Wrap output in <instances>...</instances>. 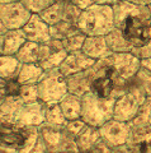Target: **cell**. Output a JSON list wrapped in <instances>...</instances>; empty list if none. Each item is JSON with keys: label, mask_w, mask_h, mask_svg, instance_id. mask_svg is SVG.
Returning a JSON list of instances; mask_svg holds the SVG:
<instances>
[{"label": "cell", "mask_w": 151, "mask_h": 153, "mask_svg": "<svg viewBox=\"0 0 151 153\" xmlns=\"http://www.w3.org/2000/svg\"><path fill=\"white\" fill-rule=\"evenodd\" d=\"M112 151H113V148L107 142L103 140L102 138L89 149L90 153H112Z\"/></svg>", "instance_id": "35"}, {"label": "cell", "mask_w": 151, "mask_h": 153, "mask_svg": "<svg viewBox=\"0 0 151 153\" xmlns=\"http://www.w3.org/2000/svg\"><path fill=\"white\" fill-rule=\"evenodd\" d=\"M99 139H100V131H99V128L88 125V124L84 126L83 130L75 137L79 152L89 151Z\"/></svg>", "instance_id": "18"}, {"label": "cell", "mask_w": 151, "mask_h": 153, "mask_svg": "<svg viewBox=\"0 0 151 153\" xmlns=\"http://www.w3.org/2000/svg\"><path fill=\"white\" fill-rule=\"evenodd\" d=\"M18 97L22 100L23 103H32V102L40 101L37 84H22Z\"/></svg>", "instance_id": "30"}, {"label": "cell", "mask_w": 151, "mask_h": 153, "mask_svg": "<svg viewBox=\"0 0 151 153\" xmlns=\"http://www.w3.org/2000/svg\"><path fill=\"white\" fill-rule=\"evenodd\" d=\"M0 153H12V152H9L7 149H1V148H0Z\"/></svg>", "instance_id": "46"}, {"label": "cell", "mask_w": 151, "mask_h": 153, "mask_svg": "<svg viewBox=\"0 0 151 153\" xmlns=\"http://www.w3.org/2000/svg\"><path fill=\"white\" fill-rule=\"evenodd\" d=\"M4 84H5V80H3L0 78V87H4Z\"/></svg>", "instance_id": "45"}, {"label": "cell", "mask_w": 151, "mask_h": 153, "mask_svg": "<svg viewBox=\"0 0 151 153\" xmlns=\"http://www.w3.org/2000/svg\"><path fill=\"white\" fill-rule=\"evenodd\" d=\"M38 129L40 135L45 142L47 153L79 152L75 137L66 130L65 125L50 126L42 124Z\"/></svg>", "instance_id": "5"}, {"label": "cell", "mask_w": 151, "mask_h": 153, "mask_svg": "<svg viewBox=\"0 0 151 153\" xmlns=\"http://www.w3.org/2000/svg\"><path fill=\"white\" fill-rule=\"evenodd\" d=\"M106 41L111 52H131L133 50L132 46L126 41V38L123 37L118 28H114L109 33H107Z\"/></svg>", "instance_id": "22"}, {"label": "cell", "mask_w": 151, "mask_h": 153, "mask_svg": "<svg viewBox=\"0 0 151 153\" xmlns=\"http://www.w3.org/2000/svg\"><path fill=\"white\" fill-rule=\"evenodd\" d=\"M3 55V36H0V56Z\"/></svg>", "instance_id": "44"}, {"label": "cell", "mask_w": 151, "mask_h": 153, "mask_svg": "<svg viewBox=\"0 0 151 153\" xmlns=\"http://www.w3.org/2000/svg\"><path fill=\"white\" fill-rule=\"evenodd\" d=\"M112 153H131V147L128 144L114 147L113 148V151H112Z\"/></svg>", "instance_id": "37"}, {"label": "cell", "mask_w": 151, "mask_h": 153, "mask_svg": "<svg viewBox=\"0 0 151 153\" xmlns=\"http://www.w3.org/2000/svg\"><path fill=\"white\" fill-rule=\"evenodd\" d=\"M151 124V97H147L145 102L141 105L139 112L136 114L133 120L130 121L131 126H139V125H149Z\"/></svg>", "instance_id": "28"}, {"label": "cell", "mask_w": 151, "mask_h": 153, "mask_svg": "<svg viewBox=\"0 0 151 153\" xmlns=\"http://www.w3.org/2000/svg\"><path fill=\"white\" fill-rule=\"evenodd\" d=\"M133 55H136L140 60L142 59H151V38L146 42L144 46L137 47V49H133L131 51Z\"/></svg>", "instance_id": "34"}, {"label": "cell", "mask_w": 151, "mask_h": 153, "mask_svg": "<svg viewBox=\"0 0 151 153\" xmlns=\"http://www.w3.org/2000/svg\"><path fill=\"white\" fill-rule=\"evenodd\" d=\"M32 12L22 1L0 4V19L7 30H22L32 17Z\"/></svg>", "instance_id": "7"}, {"label": "cell", "mask_w": 151, "mask_h": 153, "mask_svg": "<svg viewBox=\"0 0 151 153\" xmlns=\"http://www.w3.org/2000/svg\"><path fill=\"white\" fill-rule=\"evenodd\" d=\"M146 98L147 97L142 91H140L136 85L130 83V87L127 88L126 92L116 100L113 119L122 123L132 121Z\"/></svg>", "instance_id": "6"}, {"label": "cell", "mask_w": 151, "mask_h": 153, "mask_svg": "<svg viewBox=\"0 0 151 153\" xmlns=\"http://www.w3.org/2000/svg\"><path fill=\"white\" fill-rule=\"evenodd\" d=\"M46 103L36 101L32 103H22L18 108L13 124L21 126H41L45 123Z\"/></svg>", "instance_id": "9"}, {"label": "cell", "mask_w": 151, "mask_h": 153, "mask_svg": "<svg viewBox=\"0 0 151 153\" xmlns=\"http://www.w3.org/2000/svg\"><path fill=\"white\" fill-rule=\"evenodd\" d=\"M118 1H121V0H94L95 4H104V5H112V7Z\"/></svg>", "instance_id": "38"}, {"label": "cell", "mask_w": 151, "mask_h": 153, "mask_svg": "<svg viewBox=\"0 0 151 153\" xmlns=\"http://www.w3.org/2000/svg\"><path fill=\"white\" fill-rule=\"evenodd\" d=\"M15 1H22V0H0V4H9V3H15Z\"/></svg>", "instance_id": "43"}, {"label": "cell", "mask_w": 151, "mask_h": 153, "mask_svg": "<svg viewBox=\"0 0 151 153\" xmlns=\"http://www.w3.org/2000/svg\"><path fill=\"white\" fill-rule=\"evenodd\" d=\"M22 30L24 31L27 41L45 44V42L50 41L52 38L50 33V26L42 19L40 14H32L29 21L26 23V26Z\"/></svg>", "instance_id": "12"}, {"label": "cell", "mask_w": 151, "mask_h": 153, "mask_svg": "<svg viewBox=\"0 0 151 153\" xmlns=\"http://www.w3.org/2000/svg\"><path fill=\"white\" fill-rule=\"evenodd\" d=\"M66 82H67L69 93L83 97L85 93L90 92V75H89V69L66 76Z\"/></svg>", "instance_id": "14"}, {"label": "cell", "mask_w": 151, "mask_h": 153, "mask_svg": "<svg viewBox=\"0 0 151 153\" xmlns=\"http://www.w3.org/2000/svg\"><path fill=\"white\" fill-rule=\"evenodd\" d=\"M69 1H64V0H57L55 4L51 7L45 9L43 12L40 13L42 19L47 23L48 26L56 25L61 21H65V14H66V4Z\"/></svg>", "instance_id": "21"}, {"label": "cell", "mask_w": 151, "mask_h": 153, "mask_svg": "<svg viewBox=\"0 0 151 153\" xmlns=\"http://www.w3.org/2000/svg\"><path fill=\"white\" fill-rule=\"evenodd\" d=\"M67 54L69 52L65 50L62 40L51 38L50 41L45 42V44H40L38 64L45 70L60 68V65L62 64Z\"/></svg>", "instance_id": "8"}, {"label": "cell", "mask_w": 151, "mask_h": 153, "mask_svg": "<svg viewBox=\"0 0 151 153\" xmlns=\"http://www.w3.org/2000/svg\"><path fill=\"white\" fill-rule=\"evenodd\" d=\"M62 153H79V152H62Z\"/></svg>", "instance_id": "48"}, {"label": "cell", "mask_w": 151, "mask_h": 153, "mask_svg": "<svg viewBox=\"0 0 151 153\" xmlns=\"http://www.w3.org/2000/svg\"><path fill=\"white\" fill-rule=\"evenodd\" d=\"M21 87H22V84L19 83V80L18 79L5 80V84H4L7 96H14V97H18V96H19Z\"/></svg>", "instance_id": "33"}, {"label": "cell", "mask_w": 151, "mask_h": 153, "mask_svg": "<svg viewBox=\"0 0 151 153\" xmlns=\"http://www.w3.org/2000/svg\"><path fill=\"white\" fill-rule=\"evenodd\" d=\"M45 74V69L38 63H27L21 65L18 80L21 84H37Z\"/></svg>", "instance_id": "17"}, {"label": "cell", "mask_w": 151, "mask_h": 153, "mask_svg": "<svg viewBox=\"0 0 151 153\" xmlns=\"http://www.w3.org/2000/svg\"><path fill=\"white\" fill-rule=\"evenodd\" d=\"M85 125H86L85 121L80 117V119H75V120H67L66 124H65V128H66V130L71 134V135L76 137L78 134L84 129Z\"/></svg>", "instance_id": "32"}, {"label": "cell", "mask_w": 151, "mask_h": 153, "mask_svg": "<svg viewBox=\"0 0 151 153\" xmlns=\"http://www.w3.org/2000/svg\"><path fill=\"white\" fill-rule=\"evenodd\" d=\"M81 51L94 60H99L111 54L106 36H86Z\"/></svg>", "instance_id": "13"}, {"label": "cell", "mask_w": 151, "mask_h": 153, "mask_svg": "<svg viewBox=\"0 0 151 153\" xmlns=\"http://www.w3.org/2000/svg\"><path fill=\"white\" fill-rule=\"evenodd\" d=\"M66 117L64 116L61 107L59 103L46 105V112H45V125L50 126H61L66 124Z\"/></svg>", "instance_id": "24"}, {"label": "cell", "mask_w": 151, "mask_h": 153, "mask_svg": "<svg viewBox=\"0 0 151 153\" xmlns=\"http://www.w3.org/2000/svg\"><path fill=\"white\" fill-rule=\"evenodd\" d=\"M149 140H151V124H149V125L131 126L128 142H127V144L130 147Z\"/></svg>", "instance_id": "25"}, {"label": "cell", "mask_w": 151, "mask_h": 153, "mask_svg": "<svg viewBox=\"0 0 151 153\" xmlns=\"http://www.w3.org/2000/svg\"><path fill=\"white\" fill-rule=\"evenodd\" d=\"M57 0H22V3L29 9L33 14H40L45 9L55 4Z\"/></svg>", "instance_id": "31"}, {"label": "cell", "mask_w": 151, "mask_h": 153, "mask_svg": "<svg viewBox=\"0 0 151 153\" xmlns=\"http://www.w3.org/2000/svg\"><path fill=\"white\" fill-rule=\"evenodd\" d=\"M66 120H75L81 117V97L76 94L67 93L59 102Z\"/></svg>", "instance_id": "16"}, {"label": "cell", "mask_w": 151, "mask_h": 153, "mask_svg": "<svg viewBox=\"0 0 151 153\" xmlns=\"http://www.w3.org/2000/svg\"><path fill=\"white\" fill-rule=\"evenodd\" d=\"M64 1H71V0H64Z\"/></svg>", "instance_id": "49"}, {"label": "cell", "mask_w": 151, "mask_h": 153, "mask_svg": "<svg viewBox=\"0 0 151 153\" xmlns=\"http://www.w3.org/2000/svg\"><path fill=\"white\" fill-rule=\"evenodd\" d=\"M86 38V35L83 33L80 30H78L76 32H74L73 35H70L69 37H66L62 40V44L65 50L67 52H74V51H80L83 49L84 41Z\"/></svg>", "instance_id": "29"}, {"label": "cell", "mask_w": 151, "mask_h": 153, "mask_svg": "<svg viewBox=\"0 0 151 153\" xmlns=\"http://www.w3.org/2000/svg\"><path fill=\"white\" fill-rule=\"evenodd\" d=\"M95 61L97 60H94L90 56L84 54L81 50L74 51V52H69L59 69L65 76H69V75L76 74L79 71H84L89 68H92L95 64Z\"/></svg>", "instance_id": "11"}, {"label": "cell", "mask_w": 151, "mask_h": 153, "mask_svg": "<svg viewBox=\"0 0 151 153\" xmlns=\"http://www.w3.org/2000/svg\"><path fill=\"white\" fill-rule=\"evenodd\" d=\"M22 63L15 55H1L0 56V78L3 80L17 79L21 70Z\"/></svg>", "instance_id": "19"}, {"label": "cell", "mask_w": 151, "mask_h": 153, "mask_svg": "<svg viewBox=\"0 0 151 153\" xmlns=\"http://www.w3.org/2000/svg\"><path fill=\"white\" fill-rule=\"evenodd\" d=\"M131 83L136 85L140 91H142L146 97H151V73L142 66H140L139 71L131 80Z\"/></svg>", "instance_id": "27"}, {"label": "cell", "mask_w": 151, "mask_h": 153, "mask_svg": "<svg viewBox=\"0 0 151 153\" xmlns=\"http://www.w3.org/2000/svg\"><path fill=\"white\" fill-rule=\"evenodd\" d=\"M22 100L14 96H5L0 101V121L1 123H13L18 108L22 105Z\"/></svg>", "instance_id": "20"}, {"label": "cell", "mask_w": 151, "mask_h": 153, "mask_svg": "<svg viewBox=\"0 0 151 153\" xmlns=\"http://www.w3.org/2000/svg\"><path fill=\"white\" fill-rule=\"evenodd\" d=\"M71 3L74 4L75 7H78L80 10H85L86 8L92 7L94 3V0H71Z\"/></svg>", "instance_id": "36"}, {"label": "cell", "mask_w": 151, "mask_h": 153, "mask_svg": "<svg viewBox=\"0 0 151 153\" xmlns=\"http://www.w3.org/2000/svg\"><path fill=\"white\" fill-rule=\"evenodd\" d=\"M37 88L40 101L46 105L59 103L69 93L66 76L61 73L59 68L45 70L43 76L37 83Z\"/></svg>", "instance_id": "4"}, {"label": "cell", "mask_w": 151, "mask_h": 153, "mask_svg": "<svg viewBox=\"0 0 151 153\" xmlns=\"http://www.w3.org/2000/svg\"><path fill=\"white\" fill-rule=\"evenodd\" d=\"M140 63L142 68H145L146 70H149L151 73V59H142V60H140Z\"/></svg>", "instance_id": "39"}, {"label": "cell", "mask_w": 151, "mask_h": 153, "mask_svg": "<svg viewBox=\"0 0 151 153\" xmlns=\"http://www.w3.org/2000/svg\"><path fill=\"white\" fill-rule=\"evenodd\" d=\"M99 131H100L102 139L107 142L112 148H114L127 144L131 131V125L130 123H122L114 120V119H111L99 128Z\"/></svg>", "instance_id": "10"}, {"label": "cell", "mask_w": 151, "mask_h": 153, "mask_svg": "<svg viewBox=\"0 0 151 153\" xmlns=\"http://www.w3.org/2000/svg\"><path fill=\"white\" fill-rule=\"evenodd\" d=\"M147 8H149V10H150V13H151V4H149Z\"/></svg>", "instance_id": "47"}, {"label": "cell", "mask_w": 151, "mask_h": 153, "mask_svg": "<svg viewBox=\"0 0 151 153\" xmlns=\"http://www.w3.org/2000/svg\"><path fill=\"white\" fill-rule=\"evenodd\" d=\"M116 28L132 46H144L151 38V13L147 7L139 5L128 0H121L113 5Z\"/></svg>", "instance_id": "1"}, {"label": "cell", "mask_w": 151, "mask_h": 153, "mask_svg": "<svg viewBox=\"0 0 151 153\" xmlns=\"http://www.w3.org/2000/svg\"><path fill=\"white\" fill-rule=\"evenodd\" d=\"M7 96V93H5V88L4 87H0V101L4 98Z\"/></svg>", "instance_id": "42"}, {"label": "cell", "mask_w": 151, "mask_h": 153, "mask_svg": "<svg viewBox=\"0 0 151 153\" xmlns=\"http://www.w3.org/2000/svg\"><path fill=\"white\" fill-rule=\"evenodd\" d=\"M76 27L86 36H106L116 28L113 7L93 4L81 12Z\"/></svg>", "instance_id": "2"}, {"label": "cell", "mask_w": 151, "mask_h": 153, "mask_svg": "<svg viewBox=\"0 0 151 153\" xmlns=\"http://www.w3.org/2000/svg\"><path fill=\"white\" fill-rule=\"evenodd\" d=\"M128 1L139 4V5H145V7H147L149 4H151V0H128Z\"/></svg>", "instance_id": "40"}, {"label": "cell", "mask_w": 151, "mask_h": 153, "mask_svg": "<svg viewBox=\"0 0 151 153\" xmlns=\"http://www.w3.org/2000/svg\"><path fill=\"white\" fill-rule=\"evenodd\" d=\"M7 31H8L7 27L4 26V23L1 22V19H0V36H4L7 33Z\"/></svg>", "instance_id": "41"}, {"label": "cell", "mask_w": 151, "mask_h": 153, "mask_svg": "<svg viewBox=\"0 0 151 153\" xmlns=\"http://www.w3.org/2000/svg\"><path fill=\"white\" fill-rule=\"evenodd\" d=\"M15 57L22 64L27 63H38L40 57V44L33 41H26L19 51L15 54Z\"/></svg>", "instance_id": "23"}, {"label": "cell", "mask_w": 151, "mask_h": 153, "mask_svg": "<svg viewBox=\"0 0 151 153\" xmlns=\"http://www.w3.org/2000/svg\"><path fill=\"white\" fill-rule=\"evenodd\" d=\"M79 28L76 27L75 23L67 22V21H61L56 25L50 26V33L52 38H57V40H64V38L69 37L73 35L74 32H76Z\"/></svg>", "instance_id": "26"}, {"label": "cell", "mask_w": 151, "mask_h": 153, "mask_svg": "<svg viewBox=\"0 0 151 153\" xmlns=\"http://www.w3.org/2000/svg\"><path fill=\"white\" fill-rule=\"evenodd\" d=\"M27 37L23 30H9L3 36V55H15L26 44Z\"/></svg>", "instance_id": "15"}, {"label": "cell", "mask_w": 151, "mask_h": 153, "mask_svg": "<svg viewBox=\"0 0 151 153\" xmlns=\"http://www.w3.org/2000/svg\"><path fill=\"white\" fill-rule=\"evenodd\" d=\"M116 100L99 97L93 92L85 93L81 97V119L88 125L100 128L113 119Z\"/></svg>", "instance_id": "3"}]
</instances>
